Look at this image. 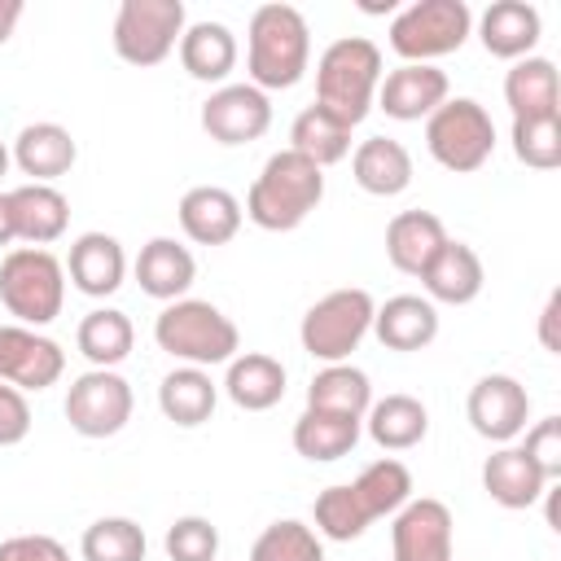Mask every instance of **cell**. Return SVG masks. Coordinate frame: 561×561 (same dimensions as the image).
<instances>
[{"instance_id":"6da1fadb","label":"cell","mask_w":561,"mask_h":561,"mask_svg":"<svg viewBox=\"0 0 561 561\" xmlns=\"http://www.w3.org/2000/svg\"><path fill=\"white\" fill-rule=\"evenodd\" d=\"M311 26L294 4H259L245 31V70L259 92H285L307 75Z\"/></svg>"},{"instance_id":"7a4b0ae2","label":"cell","mask_w":561,"mask_h":561,"mask_svg":"<svg viewBox=\"0 0 561 561\" xmlns=\"http://www.w3.org/2000/svg\"><path fill=\"white\" fill-rule=\"evenodd\" d=\"M324 197V171L294 149H280L263 162L245 193V219L263 232H294Z\"/></svg>"},{"instance_id":"3957f363","label":"cell","mask_w":561,"mask_h":561,"mask_svg":"<svg viewBox=\"0 0 561 561\" xmlns=\"http://www.w3.org/2000/svg\"><path fill=\"white\" fill-rule=\"evenodd\" d=\"M381 83V48L364 35L333 39L316 61V105L342 118L346 127L364 123Z\"/></svg>"},{"instance_id":"277c9868","label":"cell","mask_w":561,"mask_h":561,"mask_svg":"<svg viewBox=\"0 0 561 561\" xmlns=\"http://www.w3.org/2000/svg\"><path fill=\"white\" fill-rule=\"evenodd\" d=\"M153 342L158 351H167L180 364L193 368H215L228 364L241 351V333L237 324L206 298H175L158 311L153 320Z\"/></svg>"},{"instance_id":"5b68a950","label":"cell","mask_w":561,"mask_h":561,"mask_svg":"<svg viewBox=\"0 0 561 561\" xmlns=\"http://www.w3.org/2000/svg\"><path fill=\"white\" fill-rule=\"evenodd\" d=\"M0 302L26 329L53 324L66 302V263L53 250L35 245L9 250L0 263Z\"/></svg>"},{"instance_id":"8992f818","label":"cell","mask_w":561,"mask_h":561,"mask_svg":"<svg viewBox=\"0 0 561 561\" xmlns=\"http://www.w3.org/2000/svg\"><path fill=\"white\" fill-rule=\"evenodd\" d=\"M373 294L368 289H329L307 307L298 324V342L320 364H346V355L373 333Z\"/></svg>"},{"instance_id":"52a82bcc","label":"cell","mask_w":561,"mask_h":561,"mask_svg":"<svg viewBox=\"0 0 561 561\" xmlns=\"http://www.w3.org/2000/svg\"><path fill=\"white\" fill-rule=\"evenodd\" d=\"M425 145L438 167L469 175L495 153V123L473 96H447L425 118Z\"/></svg>"},{"instance_id":"ba28073f","label":"cell","mask_w":561,"mask_h":561,"mask_svg":"<svg viewBox=\"0 0 561 561\" xmlns=\"http://www.w3.org/2000/svg\"><path fill=\"white\" fill-rule=\"evenodd\" d=\"M473 31V13L465 0H416L394 13L390 22V48L403 61L434 66V57L456 53Z\"/></svg>"},{"instance_id":"9c48e42d","label":"cell","mask_w":561,"mask_h":561,"mask_svg":"<svg viewBox=\"0 0 561 561\" xmlns=\"http://www.w3.org/2000/svg\"><path fill=\"white\" fill-rule=\"evenodd\" d=\"M184 35V0H123L114 13V53L127 66H158Z\"/></svg>"},{"instance_id":"30bf717a","label":"cell","mask_w":561,"mask_h":561,"mask_svg":"<svg viewBox=\"0 0 561 561\" xmlns=\"http://www.w3.org/2000/svg\"><path fill=\"white\" fill-rule=\"evenodd\" d=\"M131 386L114 368H88L66 390V421L83 438H110L131 421Z\"/></svg>"},{"instance_id":"8fae6325","label":"cell","mask_w":561,"mask_h":561,"mask_svg":"<svg viewBox=\"0 0 561 561\" xmlns=\"http://www.w3.org/2000/svg\"><path fill=\"white\" fill-rule=\"evenodd\" d=\"M465 416H469V425H473L478 438L504 447V443H513L526 430V421H530V394H526V386L517 377L486 373V377L473 381V390L465 399Z\"/></svg>"},{"instance_id":"7c38bea8","label":"cell","mask_w":561,"mask_h":561,"mask_svg":"<svg viewBox=\"0 0 561 561\" xmlns=\"http://www.w3.org/2000/svg\"><path fill=\"white\" fill-rule=\"evenodd\" d=\"M272 127V101L254 83H224L202 101V131L215 145H250Z\"/></svg>"},{"instance_id":"4fadbf2b","label":"cell","mask_w":561,"mask_h":561,"mask_svg":"<svg viewBox=\"0 0 561 561\" xmlns=\"http://www.w3.org/2000/svg\"><path fill=\"white\" fill-rule=\"evenodd\" d=\"M66 373V351L26 324H0V381L13 390H48Z\"/></svg>"},{"instance_id":"5bb4252c","label":"cell","mask_w":561,"mask_h":561,"mask_svg":"<svg viewBox=\"0 0 561 561\" xmlns=\"http://www.w3.org/2000/svg\"><path fill=\"white\" fill-rule=\"evenodd\" d=\"M451 508L434 495L408 500L390 526L394 561H451Z\"/></svg>"},{"instance_id":"9a60e30c","label":"cell","mask_w":561,"mask_h":561,"mask_svg":"<svg viewBox=\"0 0 561 561\" xmlns=\"http://www.w3.org/2000/svg\"><path fill=\"white\" fill-rule=\"evenodd\" d=\"M447 101V75L438 66L403 61L377 83V105L399 123H421Z\"/></svg>"},{"instance_id":"2e32d148","label":"cell","mask_w":561,"mask_h":561,"mask_svg":"<svg viewBox=\"0 0 561 561\" xmlns=\"http://www.w3.org/2000/svg\"><path fill=\"white\" fill-rule=\"evenodd\" d=\"M66 276L79 294L88 298H110L123 276H127V254L118 245V237L110 232H83L70 241V254H66Z\"/></svg>"},{"instance_id":"e0dca14e","label":"cell","mask_w":561,"mask_h":561,"mask_svg":"<svg viewBox=\"0 0 561 561\" xmlns=\"http://www.w3.org/2000/svg\"><path fill=\"white\" fill-rule=\"evenodd\" d=\"M193 280H197V259L188 245H180L175 237H153L140 245V254H136L140 294H149L158 302H175L188 294Z\"/></svg>"},{"instance_id":"ac0fdd59","label":"cell","mask_w":561,"mask_h":561,"mask_svg":"<svg viewBox=\"0 0 561 561\" xmlns=\"http://www.w3.org/2000/svg\"><path fill=\"white\" fill-rule=\"evenodd\" d=\"M241 202L219 184H197L180 197V228L197 245H228L241 232Z\"/></svg>"},{"instance_id":"d6986e66","label":"cell","mask_w":561,"mask_h":561,"mask_svg":"<svg viewBox=\"0 0 561 561\" xmlns=\"http://www.w3.org/2000/svg\"><path fill=\"white\" fill-rule=\"evenodd\" d=\"M539 9L526 4V0H495L486 4V13L478 18V39L491 57L500 61H522L530 57V48L539 44Z\"/></svg>"},{"instance_id":"ffe728a7","label":"cell","mask_w":561,"mask_h":561,"mask_svg":"<svg viewBox=\"0 0 561 561\" xmlns=\"http://www.w3.org/2000/svg\"><path fill=\"white\" fill-rule=\"evenodd\" d=\"M9 206H13V232H18V241L44 250L57 237H66L70 202H66L61 188H53V184H18V188H9Z\"/></svg>"},{"instance_id":"44dd1931","label":"cell","mask_w":561,"mask_h":561,"mask_svg":"<svg viewBox=\"0 0 561 561\" xmlns=\"http://www.w3.org/2000/svg\"><path fill=\"white\" fill-rule=\"evenodd\" d=\"M443 245H447V228L434 210H399L386 224V259L403 276H421Z\"/></svg>"},{"instance_id":"7402d4cb","label":"cell","mask_w":561,"mask_h":561,"mask_svg":"<svg viewBox=\"0 0 561 561\" xmlns=\"http://www.w3.org/2000/svg\"><path fill=\"white\" fill-rule=\"evenodd\" d=\"M373 333L386 351H425L438 337V307L421 294H394L373 311Z\"/></svg>"},{"instance_id":"603a6c76","label":"cell","mask_w":561,"mask_h":561,"mask_svg":"<svg viewBox=\"0 0 561 561\" xmlns=\"http://www.w3.org/2000/svg\"><path fill=\"white\" fill-rule=\"evenodd\" d=\"M482 280H486V272H482L478 250L465 245V241H451V237H447V245L434 254V263L421 272L425 298H430V302H447V307L473 302V298L482 294Z\"/></svg>"},{"instance_id":"cb8c5ba5","label":"cell","mask_w":561,"mask_h":561,"mask_svg":"<svg viewBox=\"0 0 561 561\" xmlns=\"http://www.w3.org/2000/svg\"><path fill=\"white\" fill-rule=\"evenodd\" d=\"M75 158L79 145L61 123H26L13 140V162L22 175H31V184H53L75 167Z\"/></svg>"},{"instance_id":"d4e9b609","label":"cell","mask_w":561,"mask_h":561,"mask_svg":"<svg viewBox=\"0 0 561 561\" xmlns=\"http://www.w3.org/2000/svg\"><path fill=\"white\" fill-rule=\"evenodd\" d=\"M224 394L241 412H267L285 399V364L276 355H263V351H241L228 359Z\"/></svg>"},{"instance_id":"484cf974","label":"cell","mask_w":561,"mask_h":561,"mask_svg":"<svg viewBox=\"0 0 561 561\" xmlns=\"http://www.w3.org/2000/svg\"><path fill=\"white\" fill-rule=\"evenodd\" d=\"M482 491L500 504V508H530L543 500L548 478L526 460L522 447L504 443L482 460Z\"/></svg>"},{"instance_id":"4316f807","label":"cell","mask_w":561,"mask_h":561,"mask_svg":"<svg viewBox=\"0 0 561 561\" xmlns=\"http://www.w3.org/2000/svg\"><path fill=\"white\" fill-rule=\"evenodd\" d=\"M351 175L373 197H399L412 184V153L390 136H368L351 153Z\"/></svg>"},{"instance_id":"83f0119b","label":"cell","mask_w":561,"mask_h":561,"mask_svg":"<svg viewBox=\"0 0 561 561\" xmlns=\"http://www.w3.org/2000/svg\"><path fill=\"white\" fill-rule=\"evenodd\" d=\"M346 491H351V504L359 508V517L373 526L377 517H394L412 500V473H408L403 460L381 456V460L364 465L359 478L346 482Z\"/></svg>"},{"instance_id":"f1b7e54d","label":"cell","mask_w":561,"mask_h":561,"mask_svg":"<svg viewBox=\"0 0 561 561\" xmlns=\"http://www.w3.org/2000/svg\"><path fill=\"white\" fill-rule=\"evenodd\" d=\"M215 403H219V386L210 381L206 368H193V364L171 368V373L162 377V386H158V408H162V416H167L171 425H180V430L206 425L210 412H215Z\"/></svg>"},{"instance_id":"f546056e","label":"cell","mask_w":561,"mask_h":561,"mask_svg":"<svg viewBox=\"0 0 561 561\" xmlns=\"http://www.w3.org/2000/svg\"><path fill=\"white\" fill-rule=\"evenodd\" d=\"M364 430L381 451H412L430 434V412L412 394H386L364 412Z\"/></svg>"},{"instance_id":"4dcf8cb0","label":"cell","mask_w":561,"mask_h":561,"mask_svg":"<svg viewBox=\"0 0 561 561\" xmlns=\"http://www.w3.org/2000/svg\"><path fill=\"white\" fill-rule=\"evenodd\" d=\"M180 66L197 79V83H219L232 75L237 66V35L224 22H193L180 35Z\"/></svg>"},{"instance_id":"1f68e13d","label":"cell","mask_w":561,"mask_h":561,"mask_svg":"<svg viewBox=\"0 0 561 561\" xmlns=\"http://www.w3.org/2000/svg\"><path fill=\"white\" fill-rule=\"evenodd\" d=\"M504 101L513 118H548L561 114V79L548 57H522L504 75Z\"/></svg>"},{"instance_id":"d6a6232c","label":"cell","mask_w":561,"mask_h":561,"mask_svg":"<svg viewBox=\"0 0 561 561\" xmlns=\"http://www.w3.org/2000/svg\"><path fill=\"white\" fill-rule=\"evenodd\" d=\"M364 434V421L355 416H337V412H316L307 408L298 421H294V451L311 465H329V460H342L355 451Z\"/></svg>"},{"instance_id":"836d02e7","label":"cell","mask_w":561,"mask_h":561,"mask_svg":"<svg viewBox=\"0 0 561 561\" xmlns=\"http://www.w3.org/2000/svg\"><path fill=\"white\" fill-rule=\"evenodd\" d=\"M75 346H79V355H83L92 368H114V364H123V359L131 355L136 329H131L127 311H118V307H96V311H88V316L79 320Z\"/></svg>"},{"instance_id":"e575fe53","label":"cell","mask_w":561,"mask_h":561,"mask_svg":"<svg viewBox=\"0 0 561 561\" xmlns=\"http://www.w3.org/2000/svg\"><path fill=\"white\" fill-rule=\"evenodd\" d=\"M307 408L364 421V412L373 408V381L355 364H324L307 386Z\"/></svg>"},{"instance_id":"d590c367","label":"cell","mask_w":561,"mask_h":561,"mask_svg":"<svg viewBox=\"0 0 561 561\" xmlns=\"http://www.w3.org/2000/svg\"><path fill=\"white\" fill-rule=\"evenodd\" d=\"M289 149L324 171V167H333V162H342L351 153V127L342 118H333L329 110L307 105L289 127Z\"/></svg>"},{"instance_id":"8d00e7d4","label":"cell","mask_w":561,"mask_h":561,"mask_svg":"<svg viewBox=\"0 0 561 561\" xmlns=\"http://www.w3.org/2000/svg\"><path fill=\"white\" fill-rule=\"evenodd\" d=\"M145 530L131 517H96L79 539L83 561H145Z\"/></svg>"},{"instance_id":"74e56055","label":"cell","mask_w":561,"mask_h":561,"mask_svg":"<svg viewBox=\"0 0 561 561\" xmlns=\"http://www.w3.org/2000/svg\"><path fill=\"white\" fill-rule=\"evenodd\" d=\"M250 561H324V543L307 522L280 517L250 543Z\"/></svg>"},{"instance_id":"f35d334b","label":"cell","mask_w":561,"mask_h":561,"mask_svg":"<svg viewBox=\"0 0 561 561\" xmlns=\"http://www.w3.org/2000/svg\"><path fill=\"white\" fill-rule=\"evenodd\" d=\"M513 153L517 162L535 167V171H557L561 167V114L548 118H513Z\"/></svg>"},{"instance_id":"ab89813d","label":"cell","mask_w":561,"mask_h":561,"mask_svg":"<svg viewBox=\"0 0 561 561\" xmlns=\"http://www.w3.org/2000/svg\"><path fill=\"white\" fill-rule=\"evenodd\" d=\"M311 517H316V535H324V539H333V543H351V539H359V535L368 530V522H364L359 508L351 504L346 482L324 486V491L316 495V504H311Z\"/></svg>"},{"instance_id":"60d3db41","label":"cell","mask_w":561,"mask_h":561,"mask_svg":"<svg viewBox=\"0 0 561 561\" xmlns=\"http://www.w3.org/2000/svg\"><path fill=\"white\" fill-rule=\"evenodd\" d=\"M162 548H167L171 561H215L219 557V530H215L210 517L188 513V517H175L167 526Z\"/></svg>"},{"instance_id":"b9f144b4","label":"cell","mask_w":561,"mask_h":561,"mask_svg":"<svg viewBox=\"0 0 561 561\" xmlns=\"http://www.w3.org/2000/svg\"><path fill=\"white\" fill-rule=\"evenodd\" d=\"M522 451H526V460H530L548 482H557V478H561V416L535 421V425L526 430Z\"/></svg>"},{"instance_id":"7bdbcfd3","label":"cell","mask_w":561,"mask_h":561,"mask_svg":"<svg viewBox=\"0 0 561 561\" xmlns=\"http://www.w3.org/2000/svg\"><path fill=\"white\" fill-rule=\"evenodd\" d=\"M31 434V403L22 390L0 381V447H18Z\"/></svg>"},{"instance_id":"ee69618b","label":"cell","mask_w":561,"mask_h":561,"mask_svg":"<svg viewBox=\"0 0 561 561\" xmlns=\"http://www.w3.org/2000/svg\"><path fill=\"white\" fill-rule=\"evenodd\" d=\"M0 561H70V552L53 535H13L0 543Z\"/></svg>"},{"instance_id":"f6af8a7d","label":"cell","mask_w":561,"mask_h":561,"mask_svg":"<svg viewBox=\"0 0 561 561\" xmlns=\"http://www.w3.org/2000/svg\"><path fill=\"white\" fill-rule=\"evenodd\" d=\"M557 311H561V294L552 289V294H548V302H543V311H539V342H543V351H561V342H557V333H552Z\"/></svg>"},{"instance_id":"bcb514c9","label":"cell","mask_w":561,"mask_h":561,"mask_svg":"<svg viewBox=\"0 0 561 561\" xmlns=\"http://www.w3.org/2000/svg\"><path fill=\"white\" fill-rule=\"evenodd\" d=\"M22 9H26L22 0H0V44H4V39L13 35V26L22 22Z\"/></svg>"},{"instance_id":"7dc6e473","label":"cell","mask_w":561,"mask_h":561,"mask_svg":"<svg viewBox=\"0 0 561 561\" xmlns=\"http://www.w3.org/2000/svg\"><path fill=\"white\" fill-rule=\"evenodd\" d=\"M18 232H13V206H9V193H0V250L13 245Z\"/></svg>"},{"instance_id":"c3c4849f","label":"cell","mask_w":561,"mask_h":561,"mask_svg":"<svg viewBox=\"0 0 561 561\" xmlns=\"http://www.w3.org/2000/svg\"><path fill=\"white\" fill-rule=\"evenodd\" d=\"M9 162H13V153H9L4 140H0V175H9Z\"/></svg>"}]
</instances>
